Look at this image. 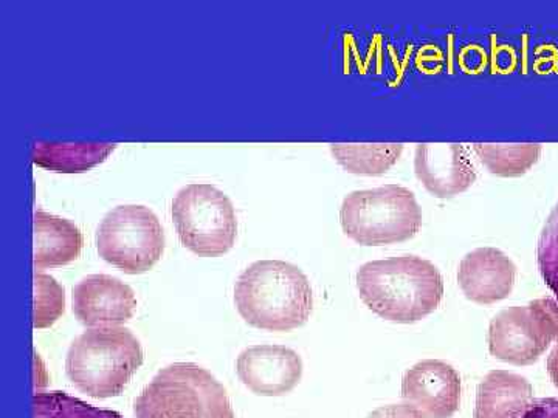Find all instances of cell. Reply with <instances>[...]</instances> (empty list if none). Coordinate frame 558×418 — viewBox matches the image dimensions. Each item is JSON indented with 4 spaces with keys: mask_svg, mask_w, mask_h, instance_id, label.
I'll return each instance as SVG.
<instances>
[{
    "mask_svg": "<svg viewBox=\"0 0 558 418\" xmlns=\"http://www.w3.org/2000/svg\"><path fill=\"white\" fill-rule=\"evenodd\" d=\"M172 222L183 247L201 258H219L236 244V209L209 183H191L175 194Z\"/></svg>",
    "mask_w": 558,
    "mask_h": 418,
    "instance_id": "obj_6",
    "label": "cell"
},
{
    "mask_svg": "<svg viewBox=\"0 0 558 418\" xmlns=\"http://www.w3.org/2000/svg\"><path fill=\"white\" fill-rule=\"evenodd\" d=\"M135 418H236L226 388L194 362L160 369L135 398Z\"/></svg>",
    "mask_w": 558,
    "mask_h": 418,
    "instance_id": "obj_4",
    "label": "cell"
},
{
    "mask_svg": "<svg viewBox=\"0 0 558 418\" xmlns=\"http://www.w3.org/2000/svg\"><path fill=\"white\" fill-rule=\"evenodd\" d=\"M73 314L86 328H116L134 317V290L119 278L89 274L73 287Z\"/></svg>",
    "mask_w": 558,
    "mask_h": 418,
    "instance_id": "obj_11",
    "label": "cell"
},
{
    "mask_svg": "<svg viewBox=\"0 0 558 418\" xmlns=\"http://www.w3.org/2000/svg\"><path fill=\"white\" fill-rule=\"evenodd\" d=\"M366 418H425L409 405H388L374 409Z\"/></svg>",
    "mask_w": 558,
    "mask_h": 418,
    "instance_id": "obj_24",
    "label": "cell"
},
{
    "mask_svg": "<svg viewBox=\"0 0 558 418\" xmlns=\"http://www.w3.org/2000/svg\"><path fill=\"white\" fill-rule=\"evenodd\" d=\"M556 335L545 298L499 311L488 325V351L499 361L529 366L553 346Z\"/></svg>",
    "mask_w": 558,
    "mask_h": 418,
    "instance_id": "obj_8",
    "label": "cell"
},
{
    "mask_svg": "<svg viewBox=\"0 0 558 418\" xmlns=\"http://www.w3.org/2000/svg\"><path fill=\"white\" fill-rule=\"evenodd\" d=\"M340 223L357 244L380 247L413 239L422 229V209L403 186L354 190L341 204Z\"/></svg>",
    "mask_w": 558,
    "mask_h": 418,
    "instance_id": "obj_5",
    "label": "cell"
},
{
    "mask_svg": "<svg viewBox=\"0 0 558 418\" xmlns=\"http://www.w3.org/2000/svg\"><path fill=\"white\" fill-rule=\"evenodd\" d=\"M102 260L128 274L153 270L165 251L159 218L143 205H121L102 218L97 230Z\"/></svg>",
    "mask_w": 558,
    "mask_h": 418,
    "instance_id": "obj_7",
    "label": "cell"
},
{
    "mask_svg": "<svg viewBox=\"0 0 558 418\" xmlns=\"http://www.w3.org/2000/svg\"><path fill=\"white\" fill-rule=\"evenodd\" d=\"M546 309H548L550 321H553L554 325V335H556V340H554L553 344H556L554 351L550 352L548 358V372L550 379H553L554 384H556L558 389V303L557 300L545 298Z\"/></svg>",
    "mask_w": 558,
    "mask_h": 418,
    "instance_id": "obj_22",
    "label": "cell"
},
{
    "mask_svg": "<svg viewBox=\"0 0 558 418\" xmlns=\"http://www.w3.org/2000/svg\"><path fill=\"white\" fill-rule=\"evenodd\" d=\"M534 402V389L524 377L492 370L476 392L473 418H520Z\"/></svg>",
    "mask_w": 558,
    "mask_h": 418,
    "instance_id": "obj_14",
    "label": "cell"
},
{
    "mask_svg": "<svg viewBox=\"0 0 558 418\" xmlns=\"http://www.w3.org/2000/svg\"><path fill=\"white\" fill-rule=\"evenodd\" d=\"M234 304L252 328L290 332L310 321L314 293L306 274L286 260H258L242 271Z\"/></svg>",
    "mask_w": 558,
    "mask_h": 418,
    "instance_id": "obj_2",
    "label": "cell"
},
{
    "mask_svg": "<svg viewBox=\"0 0 558 418\" xmlns=\"http://www.w3.org/2000/svg\"><path fill=\"white\" fill-rule=\"evenodd\" d=\"M403 145H330V153L341 168L355 175L387 174L403 153Z\"/></svg>",
    "mask_w": 558,
    "mask_h": 418,
    "instance_id": "obj_17",
    "label": "cell"
},
{
    "mask_svg": "<svg viewBox=\"0 0 558 418\" xmlns=\"http://www.w3.org/2000/svg\"><path fill=\"white\" fill-rule=\"evenodd\" d=\"M402 399L425 418H451L461 405V377L449 362L424 359L403 376Z\"/></svg>",
    "mask_w": 558,
    "mask_h": 418,
    "instance_id": "obj_10",
    "label": "cell"
},
{
    "mask_svg": "<svg viewBox=\"0 0 558 418\" xmlns=\"http://www.w3.org/2000/svg\"><path fill=\"white\" fill-rule=\"evenodd\" d=\"M538 270L558 300V204L546 219L537 245Z\"/></svg>",
    "mask_w": 558,
    "mask_h": 418,
    "instance_id": "obj_21",
    "label": "cell"
},
{
    "mask_svg": "<svg viewBox=\"0 0 558 418\" xmlns=\"http://www.w3.org/2000/svg\"><path fill=\"white\" fill-rule=\"evenodd\" d=\"M355 282L363 304L398 324L422 321L444 299L442 274L435 263L413 255L363 263Z\"/></svg>",
    "mask_w": 558,
    "mask_h": 418,
    "instance_id": "obj_1",
    "label": "cell"
},
{
    "mask_svg": "<svg viewBox=\"0 0 558 418\" xmlns=\"http://www.w3.org/2000/svg\"><path fill=\"white\" fill-rule=\"evenodd\" d=\"M418 182L438 199L465 193L476 182V168L462 145H418L414 153Z\"/></svg>",
    "mask_w": 558,
    "mask_h": 418,
    "instance_id": "obj_12",
    "label": "cell"
},
{
    "mask_svg": "<svg viewBox=\"0 0 558 418\" xmlns=\"http://www.w3.org/2000/svg\"><path fill=\"white\" fill-rule=\"evenodd\" d=\"M113 143L36 142L33 163L61 174H83L102 163L116 150Z\"/></svg>",
    "mask_w": 558,
    "mask_h": 418,
    "instance_id": "obj_16",
    "label": "cell"
},
{
    "mask_svg": "<svg viewBox=\"0 0 558 418\" xmlns=\"http://www.w3.org/2000/svg\"><path fill=\"white\" fill-rule=\"evenodd\" d=\"M521 418H558V398L535 399Z\"/></svg>",
    "mask_w": 558,
    "mask_h": 418,
    "instance_id": "obj_23",
    "label": "cell"
},
{
    "mask_svg": "<svg viewBox=\"0 0 558 418\" xmlns=\"http://www.w3.org/2000/svg\"><path fill=\"white\" fill-rule=\"evenodd\" d=\"M238 379L259 397L288 395L303 379V359L293 348L260 344L245 348L236 359Z\"/></svg>",
    "mask_w": 558,
    "mask_h": 418,
    "instance_id": "obj_9",
    "label": "cell"
},
{
    "mask_svg": "<svg viewBox=\"0 0 558 418\" xmlns=\"http://www.w3.org/2000/svg\"><path fill=\"white\" fill-rule=\"evenodd\" d=\"M33 418H123L116 410L98 408L61 391L36 392Z\"/></svg>",
    "mask_w": 558,
    "mask_h": 418,
    "instance_id": "obj_19",
    "label": "cell"
},
{
    "mask_svg": "<svg viewBox=\"0 0 558 418\" xmlns=\"http://www.w3.org/2000/svg\"><path fill=\"white\" fill-rule=\"evenodd\" d=\"M65 292L57 279L35 271V329H49L64 315Z\"/></svg>",
    "mask_w": 558,
    "mask_h": 418,
    "instance_id": "obj_20",
    "label": "cell"
},
{
    "mask_svg": "<svg viewBox=\"0 0 558 418\" xmlns=\"http://www.w3.org/2000/svg\"><path fill=\"white\" fill-rule=\"evenodd\" d=\"M515 279V263L498 248L473 249L459 263V287L465 298L481 306L509 298Z\"/></svg>",
    "mask_w": 558,
    "mask_h": 418,
    "instance_id": "obj_13",
    "label": "cell"
},
{
    "mask_svg": "<svg viewBox=\"0 0 558 418\" xmlns=\"http://www.w3.org/2000/svg\"><path fill=\"white\" fill-rule=\"evenodd\" d=\"M143 359L142 344L130 329H87L70 344L65 373L73 386L92 398L119 397Z\"/></svg>",
    "mask_w": 558,
    "mask_h": 418,
    "instance_id": "obj_3",
    "label": "cell"
},
{
    "mask_svg": "<svg viewBox=\"0 0 558 418\" xmlns=\"http://www.w3.org/2000/svg\"><path fill=\"white\" fill-rule=\"evenodd\" d=\"M35 269L68 266L80 258L84 239L78 226L38 209L35 212Z\"/></svg>",
    "mask_w": 558,
    "mask_h": 418,
    "instance_id": "obj_15",
    "label": "cell"
},
{
    "mask_svg": "<svg viewBox=\"0 0 558 418\" xmlns=\"http://www.w3.org/2000/svg\"><path fill=\"white\" fill-rule=\"evenodd\" d=\"M481 163L498 177H521L538 163L543 148L539 145H473Z\"/></svg>",
    "mask_w": 558,
    "mask_h": 418,
    "instance_id": "obj_18",
    "label": "cell"
}]
</instances>
